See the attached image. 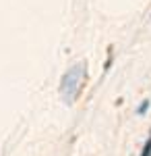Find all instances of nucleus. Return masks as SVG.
Wrapping results in <instances>:
<instances>
[{
  "mask_svg": "<svg viewBox=\"0 0 151 156\" xmlns=\"http://www.w3.org/2000/svg\"><path fill=\"white\" fill-rule=\"evenodd\" d=\"M85 73H87V65H85V60H81V62H75L69 71L62 75V79H60V96H62V100L66 104H72L77 100V96L81 94Z\"/></svg>",
  "mask_w": 151,
  "mask_h": 156,
  "instance_id": "obj_1",
  "label": "nucleus"
},
{
  "mask_svg": "<svg viewBox=\"0 0 151 156\" xmlns=\"http://www.w3.org/2000/svg\"><path fill=\"white\" fill-rule=\"evenodd\" d=\"M147 108H149V100H143V102H141V106L137 108V112H139V115H143Z\"/></svg>",
  "mask_w": 151,
  "mask_h": 156,
  "instance_id": "obj_3",
  "label": "nucleus"
},
{
  "mask_svg": "<svg viewBox=\"0 0 151 156\" xmlns=\"http://www.w3.org/2000/svg\"><path fill=\"white\" fill-rule=\"evenodd\" d=\"M141 156H151V137L147 140V144H145V148H143V152H141Z\"/></svg>",
  "mask_w": 151,
  "mask_h": 156,
  "instance_id": "obj_2",
  "label": "nucleus"
}]
</instances>
